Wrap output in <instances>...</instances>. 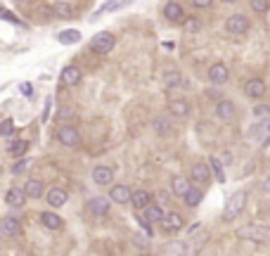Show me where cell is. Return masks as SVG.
Masks as SVG:
<instances>
[{
    "mask_svg": "<svg viewBox=\"0 0 270 256\" xmlns=\"http://www.w3.org/2000/svg\"><path fill=\"white\" fill-rule=\"evenodd\" d=\"M40 223L45 225L47 230H60L62 228V218L57 216V214H52V211H43L40 214Z\"/></svg>",
    "mask_w": 270,
    "mask_h": 256,
    "instance_id": "cell-13",
    "label": "cell"
},
{
    "mask_svg": "<svg viewBox=\"0 0 270 256\" xmlns=\"http://www.w3.org/2000/svg\"><path fill=\"white\" fill-rule=\"evenodd\" d=\"M254 112L258 114V117H268V114H270V107H268V105H258Z\"/></svg>",
    "mask_w": 270,
    "mask_h": 256,
    "instance_id": "cell-37",
    "label": "cell"
},
{
    "mask_svg": "<svg viewBox=\"0 0 270 256\" xmlns=\"http://www.w3.org/2000/svg\"><path fill=\"white\" fill-rule=\"evenodd\" d=\"M216 114L221 119H232V117H235V105H232V102H228V100H223L216 107Z\"/></svg>",
    "mask_w": 270,
    "mask_h": 256,
    "instance_id": "cell-23",
    "label": "cell"
},
{
    "mask_svg": "<svg viewBox=\"0 0 270 256\" xmlns=\"http://www.w3.org/2000/svg\"><path fill=\"white\" fill-rule=\"evenodd\" d=\"M152 126H154V131H156V133L166 135V133L171 131V119H169V117H156V119H154V124H152Z\"/></svg>",
    "mask_w": 270,
    "mask_h": 256,
    "instance_id": "cell-27",
    "label": "cell"
},
{
    "mask_svg": "<svg viewBox=\"0 0 270 256\" xmlns=\"http://www.w3.org/2000/svg\"><path fill=\"white\" fill-rule=\"evenodd\" d=\"M142 256H149V254H142Z\"/></svg>",
    "mask_w": 270,
    "mask_h": 256,
    "instance_id": "cell-41",
    "label": "cell"
},
{
    "mask_svg": "<svg viewBox=\"0 0 270 256\" xmlns=\"http://www.w3.org/2000/svg\"><path fill=\"white\" fill-rule=\"evenodd\" d=\"M185 29L190 33H197L201 29V22L199 19H197V17H190V19H185Z\"/></svg>",
    "mask_w": 270,
    "mask_h": 256,
    "instance_id": "cell-31",
    "label": "cell"
},
{
    "mask_svg": "<svg viewBox=\"0 0 270 256\" xmlns=\"http://www.w3.org/2000/svg\"><path fill=\"white\" fill-rule=\"evenodd\" d=\"M190 173H192V180H197V183H208V178H211L206 164H194Z\"/></svg>",
    "mask_w": 270,
    "mask_h": 256,
    "instance_id": "cell-18",
    "label": "cell"
},
{
    "mask_svg": "<svg viewBox=\"0 0 270 256\" xmlns=\"http://www.w3.org/2000/svg\"><path fill=\"white\" fill-rule=\"evenodd\" d=\"M67 199H69V194H67V190H62V187H52V190L47 192V204H50V207H64Z\"/></svg>",
    "mask_w": 270,
    "mask_h": 256,
    "instance_id": "cell-9",
    "label": "cell"
},
{
    "mask_svg": "<svg viewBox=\"0 0 270 256\" xmlns=\"http://www.w3.org/2000/svg\"><path fill=\"white\" fill-rule=\"evenodd\" d=\"M161 225H164V230H169V233L173 230V233H176V230H180V228L185 225V221H183L180 214H166L164 221H161Z\"/></svg>",
    "mask_w": 270,
    "mask_h": 256,
    "instance_id": "cell-10",
    "label": "cell"
},
{
    "mask_svg": "<svg viewBox=\"0 0 270 256\" xmlns=\"http://www.w3.org/2000/svg\"><path fill=\"white\" fill-rule=\"evenodd\" d=\"M78 81H81V69H78V67H64L62 83L64 85H76Z\"/></svg>",
    "mask_w": 270,
    "mask_h": 256,
    "instance_id": "cell-17",
    "label": "cell"
},
{
    "mask_svg": "<svg viewBox=\"0 0 270 256\" xmlns=\"http://www.w3.org/2000/svg\"><path fill=\"white\" fill-rule=\"evenodd\" d=\"M57 40H60V43H64V45L78 43V40H81V31H76V29H67V31H62L60 36H57Z\"/></svg>",
    "mask_w": 270,
    "mask_h": 256,
    "instance_id": "cell-22",
    "label": "cell"
},
{
    "mask_svg": "<svg viewBox=\"0 0 270 256\" xmlns=\"http://www.w3.org/2000/svg\"><path fill=\"white\" fill-rule=\"evenodd\" d=\"M24 199H26V192L19 190V187H12V190H8V194H5V202H8L10 207H22Z\"/></svg>",
    "mask_w": 270,
    "mask_h": 256,
    "instance_id": "cell-16",
    "label": "cell"
},
{
    "mask_svg": "<svg viewBox=\"0 0 270 256\" xmlns=\"http://www.w3.org/2000/svg\"><path fill=\"white\" fill-rule=\"evenodd\" d=\"M24 192H26V197H33V199H38L40 194H43V183L40 180H29L26 183V187H24Z\"/></svg>",
    "mask_w": 270,
    "mask_h": 256,
    "instance_id": "cell-21",
    "label": "cell"
},
{
    "mask_svg": "<svg viewBox=\"0 0 270 256\" xmlns=\"http://www.w3.org/2000/svg\"><path fill=\"white\" fill-rule=\"evenodd\" d=\"M164 15H166V19H171V22H183L185 24V15H183V8H180L178 3H166Z\"/></svg>",
    "mask_w": 270,
    "mask_h": 256,
    "instance_id": "cell-11",
    "label": "cell"
},
{
    "mask_svg": "<svg viewBox=\"0 0 270 256\" xmlns=\"http://www.w3.org/2000/svg\"><path fill=\"white\" fill-rule=\"evenodd\" d=\"M190 190H192V185H190V183H187L185 178H180V176H178V178H173V192H176V194L185 197V194L190 192Z\"/></svg>",
    "mask_w": 270,
    "mask_h": 256,
    "instance_id": "cell-24",
    "label": "cell"
},
{
    "mask_svg": "<svg viewBox=\"0 0 270 256\" xmlns=\"http://www.w3.org/2000/svg\"><path fill=\"white\" fill-rule=\"evenodd\" d=\"M263 190H265V192H270V173H268V176H265V183H263Z\"/></svg>",
    "mask_w": 270,
    "mask_h": 256,
    "instance_id": "cell-39",
    "label": "cell"
},
{
    "mask_svg": "<svg viewBox=\"0 0 270 256\" xmlns=\"http://www.w3.org/2000/svg\"><path fill=\"white\" fill-rule=\"evenodd\" d=\"M249 26H251V24H249V19L244 15H232L230 19L225 22V29H228L230 33H237V36L239 33H247Z\"/></svg>",
    "mask_w": 270,
    "mask_h": 256,
    "instance_id": "cell-5",
    "label": "cell"
},
{
    "mask_svg": "<svg viewBox=\"0 0 270 256\" xmlns=\"http://www.w3.org/2000/svg\"><path fill=\"white\" fill-rule=\"evenodd\" d=\"M19 221L17 218H3V223H0V230H3V235L5 237H15V235H19Z\"/></svg>",
    "mask_w": 270,
    "mask_h": 256,
    "instance_id": "cell-15",
    "label": "cell"
},
{
    "mask_svg": "<svg viewBox=\"0 0 270 256\" xmlns=\"http://www.w3.org/2000/svg\"><path fill=\"white\" fill-rule=\"evenodd\" d=\"M244 204H247V192H235L228 199V207H225L223 211V221H232V218H237L239 214H242V209H244Z\"/></svg>",
    "mask_w": 270,
    "mask_h": 256,
    "instance_id": "cell-1",
    "label": "cell"
},
{
    "mask_svg": "<svg viewBox=\"0 0 270 256\" xmlns=\"http://www.w3.org/2000/svg\"><path fill=\"white\" fill-rule=\"evenodd\" d=\"M164 216H166V214H164L156 204H152V207H147V209H145V218H147V221H164Z\"/></svg>",
    "mask_w": 270,
    "mask_h": 256,
    "instance_id": "cell-28",
    "label": "cell"
},
{
    "mask_svg": "<svg viewBox=\"0 0 270 256\" xmlns=\"http://www.w3.org/2000/svg\"><path fill=\"white\" fill-rule=\"evenodd\" d=\"M237 237H247V240H254V242H268L270 230L261 228V225H247V228H239L237 230Z\"/></svg>",
    "mask_w": 270,
    "mask_h": 256,
    "instance_id": "cell-3",
    "label": "cell"
},
{
    "mask_svg": "<svg viewBox=\"0 0 270 256\" xmlns=\"http://www.w3.org/2000/svg\"><path fill=\"white\" fill-rule=\"evenodd\" d=\"M109 199L112 202H119V204H126L133 199V192L128 185H114L112 190H109Z\"/></svg>",
    "mask_w": 270,
    "mask_h": 256,
    "instance_id": "cell-7",
    "label": "cell"
},
{
    "mask_svg": "<svg viewBox=\"0 0 270 256\" xmlns=\"http://www.w3.org/2000/svg\"><path fill=\"white\" fill-rule=\"evenodd\" d=\"M201 197H204V194H201V190H197V187H192V190H190V192H187L185 197H183V199H185V204H187V207H199Z\"/></svg>",
    "mask_w": 270,
    "mask_h": 256,
    "instance_id": "cell-26",
    "label": "cell"
},
{
    "mask_svg": "<svg viewBox=\"0 0 270 256\" xmlns=\"http://www.w3.org/2000/svg\"><path fill=\"white\" fill-rule=\"evenodd\" d=\"M26 149H29V142H26V140H15V142H10L8 145V152L10 155H15V157L24 155Z\"/></svg>",
    "mask_w": 270,
    "mask_h": 256,
    "instance_id": "cell-25",
    "label": "cell"
},
{
    "mask_svg": "<svg viewBox=\"0 0 270 256\" xmlns=\"http://www.w3.org/2000/svg\"><path fill=\"white\" fill-rule=\"evenodd\" d=\"M114 36L109 31H100L97 36H95L93 40H90V47H93V53H97V55H107V53H112L114 50Z\"/></svg>",
    "mask_w": 270,
    "mask_h": 256,
    "instance_id": "cell-2",
    "label": "cell"
},
{
    "mask_svg": "<svg viewBox=\"0 0 270 256\" xmlns=\"http://www.w3.org/2000/svg\"><path fill=\"white\" fill-rule=\"evenodd\" d=\"M22 90H24V95H31V85L24 83V85H22Z\"/></svg>",
    "mask_w": 270,
    "mask_h": 256,
    "instance_id": "cell-40",
    "label": "cell"
},
{
    "mask_svg": "<svg viewBox=\"0 0 270 256\" xmlns=\"http://www.w3.org/2000/svg\"><path fill=\"white\" fill-rule=\"evenodd\" d=\"M76 114V109L74 107H62V109H57V117H62V119H69Z\"/></svg>",
    "mask_w": 270,
    "mask_h": 256,
    "instance_id": "cell-36",
    "label": "cell"
},
{
    "mask_svg": "<svg viewBox=\"0 0 270 256\" xmlns=\"http://www.w3.org/2000/svg\"><path fill=\"white\" fill-rule=\"evenodd\" d=\"M208 164H211V169H213V173H216V178L223 183V180H225V176H223V164L218 162V159H211Z\"/></svg>",
    "mask_w": 270,
    "mask_h": 256,
    "instance_id": "cell-33",
    "label": "cell"
},
{
    "mask_svg": "<svg viewBox=\"0 0 270 256\" xmlns=\"http://www.w3.org/2000/svg\"><path fill=\"white\" fill-rule=\"evenodd\" d=\"M211 5H213V3H211V0H197V3H194V8H211Z\"/></svg>",
    "mask_w": 270,
    "mask_h": 256,
    "instance_id": "cell-38",
    "label": "cell"
},
{
    "mask_svg": "<svg viewBox=\"0 0 270 256\" xmlns=\"http://www.w3.org/2000/svg\"><path fill=\"white\" fill-rule=\"evenodd\" d=\"M244 93H247V97H254V100L263 97V95H265V81H261V78L247 81V83H244Z\"/></svg>",
    "mask_w": 270,
    "mask_h": 256,
    "instance_id": "cell-6",
    "label": "cell"
},
{
    "mask_svg": "<svg viewBox=\"0 0 270 256\" xmlns=\"http://www.w3.org/2000/svg\"><path fill=\"white\" fill-rule=\"evenodd\" d=\"M164 83H166V88H173V85L180 83V74L178 71H171V74H166L164 76Z\"/></svg>",
    "mask_w": 270,
    "mask_h": 256,
    "instance_id": "cell-32",
    "label": "cell"
},
{
    "mask_svg": "<svg viewBox=\"0 0 270 256\" xmlns=\"http://www.w3.org/2000/svg\"><path fill=\"white\" fill-rule=\"evenodd\" d=\"M133 207L135 209H147V207H152V197H149V192H145V190H138V192H133Z\"/></svg>",
    "mask_w": 270,
    "mask_h": 256,
    "instance_id": "cell-20",
    "label": "cell"
},
{
    "mask_svg": "<svg viewBox=\"0 0 270 256\" xmlns=\"http://www.w3.org/2000/svg\"><path fill=\"white\" fill-rule=\"evenodd\" d=\"M93 180L97 185H109L112 180H114V171L109 169V166H97L93 171Z\"/></svg>",
    "mask_w": 270,
    "mask_h": 256,
    "instance_id": "cell-8",
    "label": "cell"
},
{
    "mask_svg": "<svg viewBox=\"0 0 270 256\" xmlns=\"http://www.w3.org/2000/svg\"><path fill=\"white\" fill-rule=\"evenodd\" d=\"M12 133H15V121H12V119H5V121H3V126H0V135L10 138Z\"/></svg>",
    "mask_w": 270,
    "mask_h": 256,
    "instance_id": "cell-30",
    "label": "cell"
},
{
    "mask_svg": "<svg viewBox=\"0 0 270 256\" xmlns=\"http://www.w3.org/2000/svg\"><path fill=\"white\" fill-rule=\"evenodd\" d=\"M228 76H230V71H228L225 64H213V67L208 69V78H211L213 83H225Z\"/></svg>",
    "mask_w": 270,
    "mask_h": 256,
    "instance_id": "cell-12",
    "label": "cell"
},
{
    "mask_svg": "<svg viewBox=\"0 0 270 256\" xmlns=\"http://www.w3.org/2000/svg\"><path fill=\"white\" fill-rule=\"evenodd\" d=\"M171 114H173V117H178V119H183V117H187V114H190V102L187 100H180V97H178V100H171Z\"/></svg>",
    "mask_w": 270,
    "mask_h": 256,
    "instance_id": "cell-14",
    "label": "cell"
},
{
    "mask_svg": "<svg viewBox=\"0 0 270 256\" xmlns=\"http://www.w3.org/2000/svg\"><path fill=\"white\" fill-rule=\"evenodd\" d=\"M55 10H57V15L60 17H74V8H71L69 3H55Z\"/></svg>",
    "mask_w": 270,
    "mask_h": 256,
    "instance_id": "cell-29",
    "label": "cell"
},
{
    "mask_svg": "<svg viewBox=\"0 0 270 256\" xmlns=\"http://www.w3.org/2000/svg\"><path fill=\"white\" fill-rule=\"evenodd\" d=\"M57 140H60L62 145H67V147H76L78 142H81V135H78V131L74 126H62V128L57 131Z\"/></svg>",
    "mask_w": 270,
    "mask_h": 256,
    "instance_id": "cell-4",
    "label": "cell"
},
{
    "mask_svg": "<svg viewBox=\"0 0 270 256\" xmlns=\"http://www.w3.org/2000/svg\"><path fill=\"white\" fill-rule=\"evenodd\" d=\"M29 164H31V162H29V159H19V162H17L15 166H12V173H24Z\"/></svg>",
    "mask_w": 270,
    "mask_h": 256,
    "instance_id": "cell-35",
    "label": "cell"
},
{
    "mask_svg": "<svg viewBox=\"0 0 270 256\" xmlns=\"http://www.w3.org/2000/svg\"><path fill=\"white\" fill-rule=\"evenodd\" d=\"M268 8H270L268 0H254L251 3V10H256V12H268Z\"/></svg>",
    "mask_w": 270,
    "mask_h": 256,
    "instance_id": "cell-34",
    "label": "cell"
},
{
    "mask_svg": "<svg viewBox=\"0 0 270 256\" xmlns=\"http://www.w3.org/2000/svg\"><path fill=\"white\" fill-rule=\"evenodd\" d=\"M90 211H93L95 216H104L109 211V199L107 197H95V199H90Z\"/></svg>",
    "mask_w": 270,
    "mask_h": 256,
    "instance_id": "cell-19",
    "label": "cell"
}]
</instances>
